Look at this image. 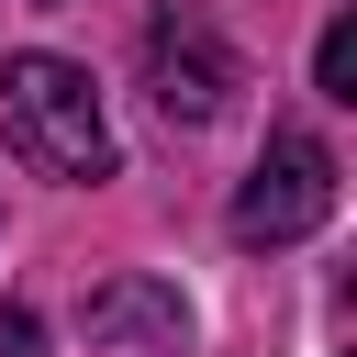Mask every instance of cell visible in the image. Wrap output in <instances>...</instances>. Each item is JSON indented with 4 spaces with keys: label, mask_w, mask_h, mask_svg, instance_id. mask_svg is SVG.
I'll return each instance as SVG.
<instances>
[{
    "label": "cell",
    "mask_w": 357,
    "mask_h": 357,
    "mask_svg": "<svg viewBox=\"0 0 357 357\" xmlns=\"http://www.w3.org/2000/svg\"><path fill=\"white\" fill-rule=\"evenodd\" d=\"M89 335H112V346H156V357H178L190 346V312L156 290V279H123V290H100L89 301Z\"/></svg>",
    "instance_id": "obj_4"
},
{
    "label": "cell",
    "mask_w": 357,
    "mask_h": 357,
    "mask_svg": "<svg viewBox=\"0 0 357 357\" xmlns=\"http://www.w3.org/2000/svg\"><path fill=\"white\" fill-rule=\"evenodd\" d=\"M145 67H156V112H167V123H212V112H223V89H234V45H223L190 0H167V11H156Z\"/></svg>",
    "instance_id": "obj_3"
},
{
    "label": "cell",
    "mask_w": 357,
    "mask_h": 357,
    "mask_svg": "<svg viewBox=\"0 0 357 357\" xmlns=\"http://www.w3.org/2000/svg\"><path fill=\"white\" fill-rule=\"evenodd\" d=\"M312 89H324V100H357V11L324 22V45H312Z\"/></svg>",
    "instance_id": "obj_5"
},
{
    "label": "cell",
    "mask_w": 357,
    "mask_h": 357,
    "mask_svg": "<svg viewBox=\"0 0 357 357\" xmlns=\"http://www.w3.org/2000/svg\"><path fill=\"white\" fill-rule=\"evenodd\" d=\"M324 212H335V145L301 134V123H279L268 156H257V178L234 190V234L245 245H301Z\"/></svg>",
    "instance_id": "obj_2"
},
{
    "label": "cell",
    "mask_w": 357,
    "mask_h": 357,
    "mask_svg": "<svg viewBox=\"0 0 357 357\" xmlns=\"http://www.w3.org/2000/svg\"><path fill=\"white\" fill-rule=\"evenodd\" d=\"M0 112H11V145L45 178H112V123H100L89 67H67V56H0Z\"/></svg>",
    "instance_id": "obj_1"
}]
</instances>
